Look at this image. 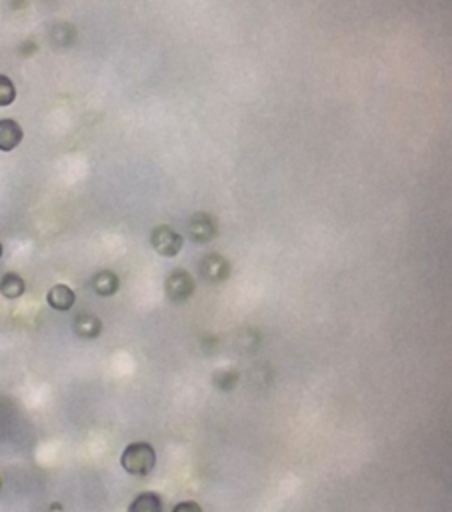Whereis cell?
Here are the masks:
<instances>
[{
	"instance_id": "obj_7",
	"label": "cell",
	"mask_w": 452,
	"mask_h": 512,
	"mask_svg": "<svg viewBox=\"0 0 452 512\" xmlns=\"http://www.w3.org/2000/svg\"><path fill=\"white\" fill-rule=\"evenodd\" d=\"M24 138L22 126L12 120V118H2L0 120V150L2 152H10L14 150Z\"/></svg>"
},
{
	"instance_id": "obj_4",
	"label": "cell",
	"mask_w": 452,
	"mask_h": 512,
	"mask_svg": "<svg viewBox=\"0 0 452 512\" xmlns=\"http://www.w3.org/2000/svg\"><path fill=\"white\" fill-rule=\"evenodd\" d=\"M188 232L194 242H210L216 236V220L206 212H196L188 222Z\"/></svg>"
},
{
	"instance_id": "obj_2",
	"label": "cell",
	"mask_w": 452,
	"mask_h": 512,
	"mask_svg": "<svg viewBox=\"0 0 452 512\" xmlns=\"http://www.w3.org/2000/svg\"><path fill=\"white\" fill-rule=\"evenodd\" d=\"M150 244H152V248H154L160 256L172 258V256H176V254L182 250L184 240H182V236H180L174 228L162 224V226H156V228L152 230V234H150Z\"/></svg>"
},
{
	"instance_id": "obj_1",
	"label": "cell",
	"mask_w": 452,
	"mask_h": 512,
	"mask_svg": "<svg viewBox=\"0 0 452 512\" xmlns=\"http://www.w3.org/2000/svg\"><path fill=\"white\" fill-rule=\"evenodd\" d=\"M120 466L132 476H148L156 466V452L148 442H132L122 450Z\"/></svg>"
},
{
	"instance_id": "obj_3",
	"label": "cell",
	"mask_w": 452,
	"mask_h": 512,
	"mask_svg": "<svg viewBox=\"0 0 452 512\" xmlns=\"http://www.w3.org/2000/svg\"><path fill=\"white\" fill-rule=\"evenodd\" d=\"M164 292L172 302H186L194 294V278L188 270L178 268L166 276Z\"/></svg>"
},
{
	"instance_id": "obj_12",
	"label": "cell",
	"mask_w": 452,
	"mask_h": 512,
	"mask_svg": "<svg viewBox=\"0 0 452 512\" xmlns=\"http://www.w3.org/2000/svg\"><path fill=\"white\" fill-rule=\"evenodd\" d=\"M14 100H16L14 82L6 74H0V106H10Z\"/></svg>"
},
{
	"instance_id": "obj_15",
	"label": "cell",
	"mask_w": 452,
	"mask_h": 512,
	"mask_svg": "<svg viewBox=\"0 0 452 512\" xmlns=\"http://www.w3.org/2000/svg\"><path fill=\"white\" fill-rule=\"evenodd\" d=\"M0 486H2V482H0Z\"/></svg>"
},
{
	"instance_id": "obj_14",
	"label": "cell",
	"mask_w": 452,
	"mask_h": 512,
	"mask_svg": "<svg viewBox=\"0 0 452 512\" xmlns=\"http://www.w3.org/2000/svg\"><path fill=\"white\" fill-rule=\"evenodd\" d=\"M2 252H4V248H2V242H0V258H2Z\"/></svg>"
},
{
	"instance_id": "obj_9",
	"label": "cell",
	"mask_w": 452,
	"mask_h": 512,
	"mask_svg": "<svg viewBox=\"0 0 452 512\" xmlns=\"http://www.w3.org/2000/svg\"><path fill=\"white\" fill-rule=\"evenodd\" d=\"M118 286H120V280H118V276L112 270H100L92 278V288L102 298H108V296L116 294Z\"/></svg>"
},
{
	"instance_id": "obj_13",
	"label": "cell",
	"mask_w": 452,
	"mask_h": 512,
	"mask_svg": "<svg viewBox=\"0 0 452 512\" xmlns=\"http://www.w3.org/2000/svg\"><path fill=\"white\" fill-rule=\"evenodd\" d=\"M172 512H202V508H200L196 502H192V500H186V502H180V504H176Z\"/></svg>"
},
{
	"instance_id": "obj_10",
	"label": "cell",
	"mask_w": 452,
	"mask_h": 512,
	"mask_svg": "<svg viewBox=\"0 0 452 512\" xmlns=\"http://www.w3.org/2000/svg\"><path fill=\"white\" fill-rule=\"evenodd\" d=\"M26 290V284L22 280L20 274L16 272H6L2 278H0V294L8 300H16L24 294Z\"/></svg>"
},
{
	"instance_id": "obj_5",
	"label": "cell",
	"mask_w": 452,
	"mask_h": 512,
	"mask_svg": "<svg viewBox=\"0 0 452 512\" xmlns=\"http://www.w3.org/2000/svg\"><path fill=\"white\" fill-rule=\"evenodd\" d=\"M200 274L208 280V282H224L230 274V264L224 256L220 254H208L200 260Z\"/></svg>"
},
{
	"instance_id": "obj_11",
	"label": "cell",
	"mask_w": 452,
	"mask_h": 512,
	"mask_svg": "<svg viewBox=\"0 0 452 512\" xmlns=\"http://www.w3.org/2000/svg\"><path fill=\"white\" fill-rule=\"evenodd\" d=\"M128 512H162V500L156 492H142L130 502Z\"/></svg>"
},
{
	"instance_id": "obj_6",
	"label": "cell",
	"mask_w": 452,
	"mask_h": 512,
	"mask_svg": "<svg viewBox=\"0 0 452 512\" xmlns=\"http://www.w3.org/2000/svg\"><path fill=\"white\" fill-rule=\"evenodd\" d=\"M46 302H48L50 308H54V310H58V312H66V310H70V308L74 306L76 294H74V290H72L70 286H66V284H54V286L48 290V294H46Z\"/></svg>"
},
{
	"instance_id": "obj_8",
	"label": "cell",
	"mask_w": 452,
	"mask_h": 512,
	"mask_svg": "<svg viewBox=\"0 0 452 512\" xmlns=\"http://www.w3.org/2000/svg\"><path fill=\"white\" fill-rule=\"evenodd\" d=\"M74 332L80 336V338H96L100 332H102V320L96 316V314H90V312H82L74 318Z\"/></svg>"
}]
</instances>
